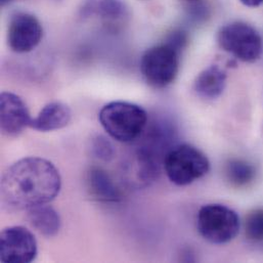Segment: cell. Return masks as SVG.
I'll return each instance as SVG.
<instances>
[{
    "mask_svg": "<svg viewBox=\"0 0 263 263\" xmlns=\"http://www.w3.org/2000/svg\"><path fill=\"white\" fill-rule=\"evenodd\" d=\"M27 220L36 232L46 238L54 237L62 224L60 214L47 204L29 209Z\"/></svg>",
    "mask_w": 263,
    "mask_h": 263,
    "instance_id": "13",
    "label": "cell"
},
{
    "mask_svg": "<svg viewBox=\"0 0 263 263\" xmlns=\"http://www.w3.org/2000/svg\"><path fill=\"white\" fill-rule=\"evenodd\" d=\"M244 5L249 7H256L262 4L263 0H240Z\"/></svg>",
    "mask_w": 263,
    "mask_h": 263,
    "instance_id": "18",
    "label": "cell"
},
{
    "mask_svg": "<svg viewBox=\"0 0 263 263\" xmlns=\"http://www.w3.org/2000/svg\"><path fill=\"white\" fill-rule=\"evenodd\" d=\"M87 189L90 195L98 201L105 203H118L122 200V195L110 175L99 167L89 170L86 178Z\"/></svg>",
    "mask_w": 263,
    "mask_h": 263,
    "instance_id": "11",
    "label": "cell"
},
{
    "mask_svg": "<svg viewBox=\"0 0 263 263\" xmlns=\"http://www.w3.org/2000/svg\"><path fill=\"white\" fill-rule=\"evenodd\" d=\"M164 169L172 183L184 186L205 176L210 169V162L197 147L179 144L166 154Z\"/></svg>",
    "mask_w": 263,
    "mask_h": 263,
    "instance_id": "3",
    "label": "cell"
},
{
    "mask_svg": "<svg viewBox=\"0 0 263 263\" xmlns=\"http://www.w3.org/2000/svg\"><path fill=\"white\" fill-rule=\"evenodd\" d=\"M192 1H195V0H192Z\"/></svg>",
    "mask_w": 263,
    "mask_h": 263,
    "instance_id": "20",
    "label": "cell"
},
{
    "mask_svg": "<svg viewBox=\"0 0 263 263\" xmlns=\"http://www.w3.org/2000/svg\"><path fill=\"white\" fill-rule=\"evenodd\" d=\"M43 29L32 13L18 11L11 15L7 29V43L16 53L32 51L41 42Z\"/></svg>",
    "mask_w": 263,
    "mask_h": 263,
    "instance_id": "8",
    "label": "cell"
},
{
    "mask_svg": "<svg viewBox=\"0 0 263 263\" xmlns=\"http://www.w3.org/2000/svg\"><path fill=\"white\" fill-rule=\"evenodd\" d=\"M62 187L58 168L48 160L28 157L13 163L1 178V201L11 210H29L50 203Z\"/></svg>",
    "mask_w": 263,
    "mask_h": 263,
    "instance_id": "1",
    "label": "cell"
},
{
    "mask_svg": "<svg viewBox=\"0 0 263 263\" xmlns=\"http://www.w3.org/2000/svg\"><path fill=\"white\" fill-rule=\"evenodd\" d=\"M197 229L206 241L215 245L227 244L238 236L240 217L224 205H205L198 212Z\"/></svg>",
    "mask_w": 263,
    "mask_h": 263,
    "instance_id": "4",
    "label": "cell"
},
{
    "mask_svg": "<svg viewBox=\"0 0 263 263\" xmlns=\"http://www.w3.org/2000/svg\"><path fill=\"white\" fill-rule=\"evenodd\" d=\"M97 8L106 16H116L122 12L123 5L118 0H100L97 3Z\"/></svg>",
    "mask_w": 263,
    "mask_h": 263,
    "instance_id": "17",
    "label": "cell"
},
{
    "mask_svg": "<svg viewBox=\"0 0 263 263\" xmlns=\"http://www.w3.org/2000/svg\"><path fill=\"white\" fill-rule=\"evenodd\" d=\"M254 169L248 163L241 160H231L226 166V176L231 184L243 186L254 178Z\"/></svg>",
    "mask_w": 263,
    "mask_h": 263,
    "instance_id": "14",
    "label": "cell"
},
{
    "mask_svg": "<svg viewBox=\"0 0 263 263\" xmlns=\"http://www.w3.org/2000/svg\"><path fill=\"white\" fill-rule=\"evenodd\" d=\"M11 1H12V0H0V3H1L2 6H4V5H6L7 3L11 2Z\"/></svg>",
    "mask_w": 263,
    "mask_h": 263,
    "instance_id": "19",
    "label": "cell"
},
{
    "mask_svg": "<svg viewBox=\"0 0 263 263\" xmlns=\"http://www.w3.org/2000/svg\"><path fill=\"white\" fill-rule=\"evenodd\" d=\"M99 120L112 138L127 143L144 132L147 114L138 105L119 101L104 106L99 114Z\"/></svg>",
    "mask_w": 263,
    "mask_h": 263,
    "instance_id": "2",
    "label": "cell"
},
{
    "mask_svg": "<svg viewBox=\"0 0 263 263\" xmlns=\"http://www.w3.org/2000/svg\"><path fill=\"white\" fill-rule=\"evenodd\" d=\"M72 119L71 109L64 103L47 104L39 114L32 119L30 127L41 132H53L66 127Z\"/></svg>",
    "mask_w": 263,
    "mask_h": 263,
    "instance_id": "10",
    "label": "cell"
},
{
    "mask_svg": "<svg viewBox=\"0 0 263 263\" xmlns=\"http://www.w3.org/2000/svg\"><path fill=\"white\" fill-rule=\"evenodd\" d=\"M32 118L25 102L14 93L0 97V127L6 136H17L31 125Z\"/></svg>",
    "mask_w": 263,
    "mask_h": 263,
    "instance_id": "9",
    "label": "cell"
},
{
    "mask_svg": "<svg viewBox=\"0 0 263 263\" xmlns=\"http://www.w3.org/2000/svg\"><path fill=\"white\" fill-rule=\"evenodd\" d=\"M227 84V73L218 66H210L202 71L195 81V91L205 100H215L221 96Z\"/></svg>",
    "mask_w": 263,
    "mask_h": 263,
    "instance_id": "12",
    "label": "cell"
},
{
    "mask_svg": "<svg viewBox=\"0 0 263 263\" xmlns=\"http://www.w3.org/2000/svg\"><path fill=\"white\" fill-rule=\"evenodd\" d=\"M91 149L93 155L103 161H111L115 156L113 144L104 136H98L92 140Z\"/></svg>",
    "mask_w": 263,
    "mask_h": 263,
    "instance_id": "16",
    "label": "cell"
},
{
    "mask_svg": "<svg viewBox=\"0 0 263 263\" xmlns=\"http://www.w3.org/2000/svg\"><path fill=\"white\" fill-rule=\"evenodd\" d=\"M245 232L248 239L263 241V209H256L248 214L245 221Z\"/></svg>",
    "mask_w": 263,
    "mask_h": 263,
    "instance_id": "15",
    "label": "cell"
},
{
    "mask_svg": "<svg viewBox=\"0 0 263 263\" xmlns=\"http://www.w3.org/2000/svg\"><path fill=\"white\" fill-rule=\"evenodd\" d=\"M180 49L171 42L147 49L140 61L144 80L155 88H164L176 78L179 70Z\"/></svg>",
    "mask_w": 263,
    "mask_h": 263,
    "instance_id": "5",
    "label": "cell"
},
{
    "mask_svg": "<svg viewBox=\"0 0 263 263\" xmlns=\"http://www.w3.org/2000/svg\"><path fill=\"white\" fill-rule=\"evenodd\" d=\"M217 41L224 51L245 63L256 62L262 53L260 34L244 22H233L220 28Z\"/></svg>",
    "mask_w": 263,
    "mask_h": 263,
    "instance_id": "6",
    "label": "cell"
},
{
    "mask_svg": "<svg viewBox=\"0 0 263 263\" xmlns=\"http://www.w3.org/2000/svg\"><path fill=\"white\" fill-rule=\"evenodd\" d=\"M37 253L36 238L28 229L15 226L2 231L0 236V260L2 262H32Z\"/></svg>",
    "mask_w": 263,
    "mask_h": 263,
    "instance_id": "7",
    "label": "cell"
}]
</instances>
